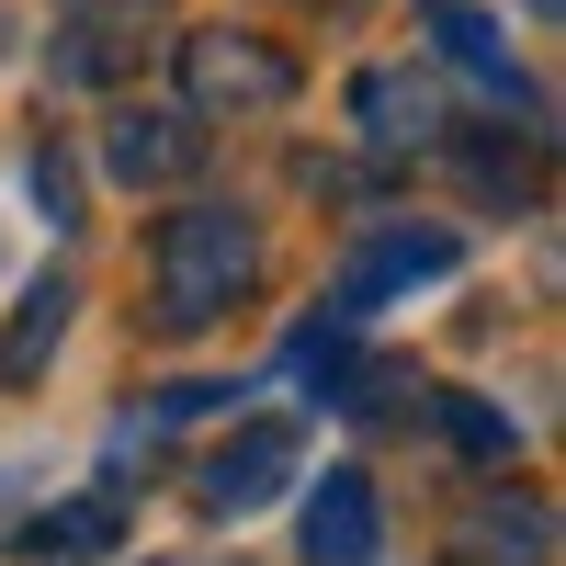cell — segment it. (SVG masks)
Masks as SVG:
<instances>
[{"mask_svg":"<svg viewBox=\"0 0 566 566\" xmlns=\"http://www.w3.org/2000/svg\"><path fill=\"white\" fill-rule=\"evenodd\" d=\"M250 283H261V239H250L239 205H181V216H159V239H148V295H159L148 328H159V340L216 328Z\"/></svg>","mask_w":566,"mask_h":566,"instance_id":"6da1fadb","label":"cell"},{"mask_svg":"<svg viewBox=\"0 0 566 566\" xmlns=\"http://www.w3.org/2000/svg\"><path fill=\"white\" fill-rule=\"evenodd\" d=\"M295 91H306V69L250 23H193L181 34V103L193 114H283Z\"/></svg>","mask_w":566,"mask_h":566,"instance_id":"7a4b0ae2","label":"cell"},{"mask_svg":"<svg viewBox=\"0 0 566 566\" xmlns=\"http://www.w3.org/2000/svg\"><path fill=\"white\" fill-rule=\"evenodd\" d=\"M295 464H306V442H295V419H250V431H227V442L205 453V476H193V499L216 510V522H250V510H272L283 488H295Z\"/></svg>","mask_w":566,"mask_h":566,"instance_id":"3957f363","label":"cell"},{"mask_svg":"<svg viewBox=\"0 0 566 566\" xmlns=\"http://www.w3.org/2000/svg\"><path fill=\"white\" fill-rule=\"evenodd\" d=\"M103 159H114L125 193H170V181L205 170V114L193 103H125L103 125Z\"/></svg>","mask_w":566,"mask_h":566,"instance_id":"277c9868","label":"cell"},{"mask_svg":"<svg viewBox=\"0 0 566 566\" xmlns=\"http://www.w3.org/2000/svg\"><path fill=\"white\" fill-rule=\"evenodd\" d=\"M442 566H555V510L533 488H476L442 544Z\"/></svg>","mask_w":566,"mask_h":566,"instance_id":"5b68a950","label":"cell"},{"mask_svg":"<svg viewBox=\"0 0 566 566\" xmlns=\"http://www.w3.org/2000/svg\"><path fill=\"white\" fill-rule=\"evenodd\" d=\"M148 12L159 0H57V80L103 91L136 69V45H148Z\"/></svg>","mask_w":566,"mask_h":566,"instance_id":"8992f818","label":"cell"},{"mask_svg":"<svg viewBox=\"0 0 566 566\" xmlns=\"http://www.w3.org/2000/svg\"><path fill=\"white\" fill-rule=\"evenodd\" d=\"M442 272H464V239H453V227H386V239L340 272V317L408 295V283H442Z\"/></svg>","mask_w":566,"mask_h":566,"instance_id":"52a82bcc","label":"cell"},{"mask_svg":"<svg viewBox=\"0 0 566 566\" xmlns=\"http://www.w3.org/2000/svg\"><path fill=\"white\" fill-rule=\"evenodd\" d=\"M295 544H306V566H374L386 555V510H374V476H317L306 488V522H295Z\"/></svg>","mask_w":566,"mask_h":566,"instance_id":"ba28073f","label":"cell"},{"mask_svg":"<svg viewBox=\"0 0 566 566\" xmlns=\"http://www.w3.org/2000/svg\"><path fill=\"white\" fill-rule=\"evenodd\" d=\"M352 125L374 136V148H431V136H442V103H431L408 69H363V80H352Z\"/></svg>","mask_w":566,"mask_h":566,"instance_id":"9c48e42d","label":"cell"},{"mask_svg":"<svg viewBox=\"0 0 566 566\" xmlns=\"http://www.w3.org/2000/svg\"><path fill=\"white\" fill-rule=\"evenodd\" d=\"M419 23H431V45H442V57H453L464 80H488L499 103L522 91V69H510V45H499V23L476 12V0H419Z\"/></svg>","mask_w":566,"mask_h":566,"instance_id":"30bf717a","label":"cell"},{"mask_svg":"<svg viewBox=\"0 0 566 566\" xmlns=\"http://www.w3.org/2000/svg\"><path fill=\"white\" fill-rule=\"evenodd\" d=\"M69 317H80V295H69V272H45V283H23V306H12V328H0V374H45V352L69 340Z\"/></svg>","mask_w":566,"mask_h":566,"instance_id":"8fae6325","label":"cell"},{"mask_svg":"<svg viewBox=\"0 0 566 566\" xmlns=\"http://www.w3.org/2000/svg\"><path fill=\"white\" fill-rule=\"evenodd\" d=\"M23 544H34L45 566H103V555L125 544V499H57Z\"/></svg>","mask_w":566,"mask_h":566,"instance_id":"7c38bea8","label":"cell"},{"mask_svg":"<svg viewBox=\"0 0 566 566\" xmlns=\"http://www.w3.org/2000/svg\"><path fill=\"white\" fill-rule=\"evenodd\" d=\"M328 352V397H340L352 419H397L408 397H431V386H419V363H352L340 340H317Z\"/></svg>","mask_w":566,"mask_h":566,"instance_id":"4fadbf2b","label":"cell"},{"mask_svg":"<svg viewBox=\"0 0 566 566\" xmlns=\"http://www.w3.org/2000/svg\"><path fill=\"white\" fill-rule=\"evenodd\" d=\"M453 159H464V181H476L488 205H544V159L510 148V136H453Z\"/></svg>","mask_w":566,"mask_h":566,"instance_id":"5bb4252c","label":"cell"},{"mask_svg":"<svg viewBox=\"0 0 566 566\" xmlns=\"http://www.w3.org/2000/svg\"><path fill=\"white\" fill-rule=\"evenodd\" d=\"M431 408H442L453 453H476V464H510V442H522V431H510V419H499L488 397H431Z\"/></svg>","mask_w":566,"mask_h":566,"instance_id":"9a60e30c","label":"cell"},{"mask_svg":"<svg viewBox=\"0 0 566 566\" xmlns=\"http://www.w3.org/2000/svg\"><path fill=\"white\" fill-rule=\"evenodd\" d=\"M34 205L57 216V227H80V170H69V148H34Z\"/></svg>","mask_w":566,"mask_h":566,"instance_id":"2e32d148","label":"cell"},{"mask_svg":"<svg viewBox=\"0 0 566 566\" xmlns=\"http://www.w3.org/2000/svg\"><path fill=\"white\" fill-rule=\"evenodd\" d=\"M522 12H533V23H555V12H566V0H522Z\"/></svg>","mask_w":566,"mask_h":566,"instance_id":"e0dca14e","label":"cell"}]
</instances>
